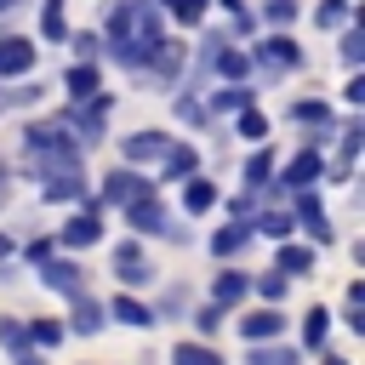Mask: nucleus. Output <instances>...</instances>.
<instances>
[{
    "instance_id": "obj_27",
    "label": "nucleus",
    "mask_w": 365,
    "mask_h": 365,
    "mask_svg": "<svg viewBox=\"0 0 365 365\" xmlns=\"http://www.w3.org/2000/svg\"><path fill=\"white\" fill-rule=\"evenodd\" d=\"M268 171H274V154H268V148L251 154V165H245V188H268Z\"/></svg>"
},
{
    "instance_id": "obj_28",
    "label": "nucleus",
    "mask_w": 365,
    "mask_h": 365,
    "mask_svg": "<svg viewBox=\"0 0 365 365\" xmlns=\"http://www.w3.org/2000/svg\"><path fill=\"white\" fill-rule=\"evenodd\" d=\"M342 319L354 331H365V285H348V302H342Z\"/></svg>"
},
{
    "instance_id": "obj_39",
    "label": "nucleus",
    "mask_w": 365,
    "mask_h": 365,
    "mask_svg": "<svg viewBox=\"0 0 365 365\" xmlns=\"http://www.w3.org/2000/svg\"><path fill=\"white\" fill-rule=\"evenodd\" d=\"M342 57H348V63H359V57H365V40H359V34H348V40H342Z\"/></svg>"
},
{
    "instance_id": "obj_4",
    "label": "nucleus",
    "mask_w": 365,
    "mask_h": 365,
    "mask_svg": "<svg viewBox=\"0 0 365 365\" xmlns=\"http://www.w3.org/2000/svg\"><path fill=\"white\" fill-rule=\"evenodd\" d=\"M125 217H131V228H137V234H177V228H171V217H165V205H160L154 194L131 200V205H125Z\"/></svg>"
},
{
    "instance_id": "obj_12",
    "label": "nucleus",
    "mask_w": 365,
    "mask_h": 365,
    "mask_svg": "<svg viewBox=\"0 0 365 365\" xmlns=\"http://www.w3.org/2000/svg\"><path fill=\"white\" fill-rule=\"evenodd\" d=\"M319 171H325V160H319V148H308V154H297V160L285 165V177H279V182H285V188H314V177H319Z\"/></svg>"
},
{
    "instance_id": "obj_24",
    "label": "nucleus",
    "mask_w": 365,
    "mask_h": 365,
    "mask_svg": "<svg viewBox=\"0 0 365 365\" xmlns=\"http://www.w3.org/2000/svg\"><path fill=\"white\" fill-rule=\"evenodd\" d=\"M194 165H200L194 148H165V177H194Z\"/></svg>"
},
{
    "instance_id": "obj_35",
    "label": "nucleus",
    "mask_w": 365,
    "mask_h": 365,
    "mask_svg": "<svg viewBox=\"0 0 365 365\" xmlns=\"http://www.w3.org/2000/svg\"><path fill=\"white\" fill-rule=\"evenodd\" d=\"M262 131H268V120H262V114H251V108H240V137H251V143H257Z\"/></svg>"
},
{
    "instance_id": "obj_11",
    "label": "nucleus",
    "mask_w": 365,
    "mask_h": 365,
    "mask_svg": "<svg viewBox=\"0 0 365 365\" xmlns=\"http://www.w3.org/2000/svg\"><path fill=\"white\" fill-rule=\"evenodd\" d=\"M40 279H46V291H57V297H74L80 291V262H40Z\"/></svg>"
},
{
    "instance_id": "obj_10",
    "label": "nucleus",
    "mask_w": 365,
    "mask_h": 365,
    "mask_svg": "<svg viewBox=\"0 0 365 365\" xmlns=\"http://www.w3.org/2000/svg\"><path fill=\"white\" fill-rule=\"evenodd\" d=\"M297 217H302V228H308L319 245H331V217H325V205H319L308 188H297Z\"/></svg>"
},
{
    "instance_id": "obj_22",
    "label": "nucleus",
    "mask_w": 365,
    "mask_h": 365,
    "mask_svg": "<svg viewBox=\"0 0 365 365\" xmlns=\"http://www.w3.org/2000/svg\"><path fill=\"white\" fill-rule=\"evenodd\" d=\"M251 97H257V91H251V86H222V91H217V97H211V108H222V114H228V108H234V114H240V108H251Z\"/></svg>"
},
{
    "instance_id": "obj_31",
    "label": "nucleus",
    "mask_w": 365,
    "mask_h": 365,
    "mask_svg": "<svg viewBox=\"0 0 365 365\" xmlns=\"http://www.w3.org/2000/svg\"><path fill=\"white\" fill-rule=\"evenodd\" d=\"M29 342H40V348H57V342H63V325H57V319H34V325H29Z\"/></svg>"
},
{
    "instance_id": "obj_17",
    "label": "nucleus",
    "mask_w": 365,
    "mask_h": 365,
    "mask_svg": "<svg viewBox=\"0 0 365 365\" xmlns=\"http://www.w3.org/2000/svg\"><path fill=\"white\" fill-rule=\"evenodd\" d=\"M74 331H103L108 319H103V302L97 297H86V291H74V319H68Z\"/></svg>"
},
{
    "instance_id": "obj_16",
    "label": "nucleus",
    "mask_w": 365,
    "mask_h": 365,
    "mask_svg": "<svg viewBox=\"0 0 365 365\" xmlns=\"http://www.w3.org/2000/svg\"><path fill=\"white\" fill-rule=\"evenodd\" d=\"M245 291H251V279H245V274H234V268H222V274H217V285H211V302H217V308H234Z\"/></svg>"
},
{
    "instance_id": "obj_25",
    "label": "nucleus",
    "mask_w": 365,
    "mask_h": 365,
    "mask_svg": "<svg viewBox=\"0 0 365 365\" xmlns=\"http://www.w3.org/2000/svg\"><path fill=\"white\" fill-rule=\"evenodd\" d=\"M245 240H251L245 228H222V234H211V251H217V257H240Z\"/></svg>"
},
{
    "instance_id": "obj_30",
    "label": "nucleus",
    "mask_w": 365,
    "mask_h": 365,
    "mask_svg": "<svg viewBox=\"0 0 365 365\" xmlns=\"http://www.w3.org/2000/svg\"><path fill=\"white\" fill-rule=\"evenodd\" d=\"M257 228H262L268 240H285V234H291V211H262V217H257Z\"/></svg>"
},
{
    "instance_id": "obj_15",
    "label": "nucleus",
    "mask_w": 365,
    "mask_h": 365,
    "mask_svg": "<svg viewBox=\"0 0 365 365\" xmlns=\"http://www.w3.org/2000/svg\"><path fill=\"white\" fill-rule=\"evenodd\" d=\"M165 148H171V137H160V131H137V137H125V160H131V165L160 160Z\"/></svg>"
},
{
    "instance_id": "obj_34",
    "label": "nucleus",
    "mask_w": 365,
    "mask_h": 365,
    "mask_svg": "<svg viewBox=\"0 0 365 365\" xmlns=\"http://www.w3.org/2000/svg\"><path fill=\"white\" fill-rule=\"evenodd\" d=\"M165 11H171L177 23H200V17H205V0H165Z\"/></svg>"
},
{
    "instance_id": "obj_42",
    "label": "nucleus",
    "mask_w": 365,
    "mask_h": 365,
    "mask_svg": "<svg viewBox=\"0 0 365 365\" xmlns=\"http://www.w3.org/2000/svg\"><path fill=\"white\" fill-rule=\"evenodd\" d=\"M6 6H11V0H0V11H6Z\"/></svg>"
},
{
    "instance_id": "obj_1",
    "label": "nucleus",
    "mask_w": 365,
    "mask_h": 365,
    "mask_svg": "<svg viewBox=\"0 0 365 365\" xmlns=\"http://www.w3.org/2000/svg\"><path fill=\"white\" fill-rule=\"evenodd\" d=\"M23 148L34 160V171H80V143L63 131V125H29L23 131Z\"/></svg>"
},
{
    "instance_id": "obj_13",
    "label": "nucleus",
    "mask_w": 365,
    "mask_h": 365,
    "mask_svg": "<svg viewBox=\"0 0 365 365\" xmlns=\"http://www.w3.org/2000/svg\"><path fill=\"white\" fill-rule=\"evenodd\" d=\"M103 314H114L120 325H137V331H148V325H160V319H154V308H148V302H137V297H114V302H108Z\"/></svg>"
},
{
    "instance_id": "obj_20",
    "label": "nucleus",
    "mask_w": 365,
    "mask_h": 365,
    "mask_svg": "<svg viewBox=\"0 0 365 365\" xmlns=\"http://www.w3.org/2000/svg\"><path fill=\"white\" fill-rule=\"evenodd\" d=\"M68 97L80 103V97H97V63H74L68 68Z\"/></svg>"
},
{
    "instance_id": "obj_32",
    "label": "nucleus",
    "mask_w": 365,
    "mask_h": 365,
    "mask_svg": "<svg viewBox=\"0 0 365 365\" xmlns=\"http://www.w3.org/2000/svg\"><path fill=\"white\" fill-rule=\"evenodd\" d=\"M40 29H46V40H63V6H57V0L40 6Z\"/></svg>"
},
{
    "instance_id": "obj_5",
    "label": "nucleus",
    "mask_w": 365,
    "mask_h": 365,
    "mask_svg": "<svg viewBox=\"0 0 365 365\" xmlns=\"http://www.w3.org/2000/svg\"><path fill=\"white\" fill-rule=\"evenodd\" d=\"M57 240H63V245H74V251H80V245H97V240H103V211H97V205H80Z\"/></svg>"
},
{
    "instance_id": "obj_33",
    "label": "nucleus",
    "mask_w": 365,
    "mask_h": 365,
    "mask_svg": "<svg viewBox=\"0 0 365 365\" xmlns=\"http://www.w3.org/2000/svg\"><path fill=\"white\" fill-rule=\"evenodd\" d=\"M314 23H319V29H336V23H348V0H325V6L314 11Z\"/></svg>"
},
{
    "instance_id": "obj_8",
    "label": "nucleus",
    "mask_w": 365,
    "mask_h": 365,
    "mask_svg": "<svg viewBox=\"0 0 365 365\" xmlns=\"http://www.w3.org/2000/svg\"><path fill=\"white\" fill-rule=\"evenodd\" d=\"M279 331H285L279 308H257V314L240 319V336H245V342H279Z\"/></svg>"
},
{
    "instance_id": "obj_19",
    "label": "nucleus",
    "mask_w": 365,
    "mask_h": 365,
    "mask_svg": "<svg viewBox=\"0 0 365 365\" xmlns=\"http://www.w3.org/2000/svg\"><path fill=\"white\" fill-rule=\"evenodd\" d=\"M211 205H217V188L205 177H188L182 182V211H211Z\"/></svg>"
},
{
    "instance_id": "obj_6",
    "label": "nucleus",
    "mask_w": 365,
    "mask_h": 365,
    "mask_svg": "<svg viewBox=\"0 0 365 365\" xmlns=\"http://www.w3.org/2000/svg\"><path fill=\"white\" fill-rule=\"evenodd\" d=\"M103 194L114 200V205H131V200H143V194H154V182L143 177V171H131V165H120L108 182H103Z\"/></svg>"
},
{
    "instance_id": "obj_38",
    "label": "nucleus",
    "mask_w": 365,
    "mask_h": 365,
    "mask_svg": "<svg viewBox=\"0 0 365 365\" xmlns=\"http://www.w3.org/2000/svg\"><path fill=\"white\" fill-rule=\"evenodd\" d=\"M291 17H297L291 0H268V23H291Z\"/></svg>"
},
{
    "instance_id": "obj_40",
    "label": "nucleus",
    "mask_w": 365,
    "mask_h": 365,
    "mask_svg": "<svg viewBox=\"0 0 365 365\" xmlns=\"http://www.w3.org/2000/svg\"><path fill=\"white\" fill-rule=\"evenodd\" d=\"M6 257H11V240H6V234H0V262H6Z\"/></svg>"
},
{
    "instance_id": "obj_41",
    "label": "nucleus",
    "mask_w": 365,
    "mask_h": 365,
    "mask_svg": "<svg viewBox=\"0 0 365 365\" xmlns=\"http://www.w3.org/2000/svg\"><path fill=\"white\" fill-rule=\"evenodd\" d=\"M325 365H348V359H336V354H331V359H325Z\"/></svg>"
},
{
    "instance_id": "obj_7",
    "label": "nucleus",
    "mask_w": 365,
    "mask_h": 365,
    "mask_svg": "<svg viewBox=\"0 0 365 365\" xmlns=\"http://www.w3.org/2000/svg\"><path fill=\"white\" fill-rule=\"evenodd\" d=\"M257 63L285 74V68H297V63H302V51H297V40H291V34H268V40L257 46Z\"/></svg>"
},
{
    "instance_id": "obj_2",
    "label": "nucleus",
    "mask_w": 365,
    "mask_h": 365,
    "mask_svg": "<svg viewBox=\"0 0 365 365\" xmlns=\"http://www.w3.org/2000/svg\"><path fill=\"white\" fill-rule=\"evenodd\" d=\"M103 120H108V97H103V91H97V97H80V108L68 114V125L80 131L74 143H97V137H103Z\"/></svg>"
},
{
    "instance_id": "obj_29",
    "label": "nucleus",
    "mask_w": 365,
    "mask_h": 365,
    "mask_svg": "<svg viewBox=\"0 0 365 365\" xmlns=\"http://www.w3.org/2000/svg\"><path fill=\"white\" fill-rule=\"evenodd\" d=\"M302 336H308V348H325V336H331V314H325V308H314V314H308V325H302Z\"/></svg>"
},
{
    "instance_id": "obj_23",
    "label": "nucleus",
    "mask_w": 365,
    "mask_h": 365,
    "mask_svg": "<svg viewBox=\"0 0 365 365\" xmlns=\"http://www.w3.org/2000/svg\"><path fill=\"white\" fill-rule=\"evenodd\" d=\"M308 268H314L308 245H279V274H308Z\"/></svg>"
},
{
    "instance_id": "obj_18",
    "label": "nucleus",
    "mask_w": 365,
    "mask_h": 365,
    "mask_svg": "<svg viewBox=\"0 0 365 365\" xmlns=\"http://www.w3.org/2000/svg\"><path fill=\"white\" fill-rule=\"evenodd\" d=\"M245 365H302V359H297V348H279V342H251Z\"/></svg>"
},
{
    "instance_id": "obj_9",
    "label": "nucleus",
    "mask_w": 365,
    "mask_h": 365,
    "mask_svg": "<svg viewBox=\"0 0 365 365\" xmlns=\"http://www.w3.org/2000/svg\"><path fill=\"white\" fill-rule=\"evenodd\" d=\"M40 194H46L51 205L80 200V194H86V177H80V171H46V177H40Z\"/></svg>"
},
{
    "instance_id": "obj_21",
    "label": "nucleus",
    "mask_w": 365,
    "mask_h": 365,
    "mask_svg": "<svg viewBox=\"0 0 365 365\" xmlns=\"http://www.w3.org/2000/svg\"><path fill=\"white\" fill-rule=\"evenodd\" d=\"M171 365H222V359H217L205 342H177V348H171Z\"/></svg>"
},
{
    "instance_id": "obj_37",
    "label": "nucleus",
    "mask_w": 365,
    "mask_h": 365,
    "mask_svg": "<svg viewBox=\"0 0 365 365\" xmlns=\"http://www.w3.org/2000/svg\"><path fill=\"white\" fill-rule=\"evenodd\" d=\"M194 325H200V331H205V336H211V331H217V325H222V308H217V302H211V308H200V314H194Z\"/></svg>"
},
{
    "instance_id": "obj_3",
    "label": "nucleus",
    "mask_w": 365,
    "mask_h": 365,
    "mask_svg": "<svg viewBox=\"0 0 365 365\" xmlns=\"http://www.w3.org/2000/svg\"><path fill=\"white\" fill-rule=\"evenodd\" d=\"M114 274H120L125 285H148V279H154V262H148V251H143L137 240H125V245H114Z\"/></svg>"
},
{
    "instance_id": "obj_36",
    "label": "nucleus",
    "mask_w": 365,
    "mask_h": 365,
    "mask_svg": "<svg viewBox=\"0 0 365 365\" xmlns=\"http://www.w3.org/2000/svg\"><path fill=\"white\" fill-rule=\"evenodd\" d=\"M257 291H262V297L279 308V297H285V279H279V274H262V279H257Z\"/></svg>"
},
{
    "instance_id": "obj_14",
    "label": "nucleus",
    "mask_w": 365,
    "mask_h": 365,
    "mask_svg": "<svg viewBox=\"0 0 365 365\" xmlns=\"http://www.w3.org/2000/svg\"><path fill=\"white\" fill-rule=\"evenodd\" d=\"M23 68H34V46L29 40H0V80H11V74H23Z\"/></svg>"
},
{
    "instance_id": "obj_26",
    "label": "nucleus",
    "mask_w": 365,
    "mask_h": 365,
    "mask_svg": "<svg viewBox=\"0 0 365 365\" xmlns=\"http://www.w3.org/2000/svg\"><path fill=\"white\" fill-rule=\"evenodd\" d=\"M291 120H302V125H319V131H331V108H325V103H297V108H291Z\"/></svg>"
}]
</instances>
